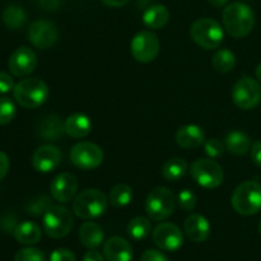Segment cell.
I'll list each match as a JSON object with an SVG mask.
<instances>
[{"instance_id": "46", "label": "cell", "mask_w": 261, "mask_h": 261, "mask_svg": "<svg viewBox=\"0 0 261 261\" xmlns=\"http://www.w3.org/2000/svg\"><path fill=\"white\" fill-rule=\"evenodd\" d=\"M259 232H260V234H261V221H260V223H259Z\"/></svg>"}, {"instance_id": "21", "label": "cell", "mask_w": 261, "mask_h": 261, "mask_svg": "<svg viewBox=\"0 0 261 261\" xmlns=\"http://www.w3.org/2000/svg\"><path fill=\"white\" fill-rule=\"evenodd\" d=\"M92 130V121L87 115L73 114L65 120V133L74 139L86 138Z\"/></svg>"}, {"instance_id": "32", "label": "cell", "mask_w": 261, "mask_h": 261, "mask_svg": "<svg viewBox=\"0 0 261 261\" xmlns=\"http://www.w3.org/2000/svg\"><path fill=\"white\" fill-rule=\"evenodd\" d=\"M15 109L14 102L8 97H0V125H7L14 119Z\"/></svg>"}, {"instance_id": "31", "label": "cell", "mask_w": 261, "mask_h": 261, "mask_svg": "<svg viewBox=\"0 0 261 261\" xmlns=\"http://www.w3.org/2000/svg\"><path fill=\"white\" fill-rule=\"evenodd\" d=\"M53 206L51 204V199L47 195H40L38 198H36L35 200L30 201L27 205V213H30L31 216L35 217H41L48 211V209Z\"/></svg>"}, {"instance_id": "4", "label": "cell", "mask_w": 261, "mask_h": 261, "mask_svg": "<svg viewBox=\"0 0 261 261\" xmlns=\"http://www.w3.org/2000/svg\"><path fill=\"white\" fill-rule=\"evenodd\" d=\"M109 200L102 191L97 189H87L75 196L73 201V212L82 219H94L103 216L107 211Z\"/></svg>"}, {"instance_id": "38", "label": "cell", "mask_w": 261, "mask_h": 261, "mask_svg": "<svg viewBox=\"0 0 261 261\" xmlns=\"http://www.w3.org/2000/svg\"><path fill=\"white\" fill-rule=\"evenodd\" d=\"M63 3L64 0H37L38 7L46 12H55V10L60 9Z\"/></svg>"}, {"instance_id": "27", "label": "cell", "mask_w": 261, "mask_h": 261, "mask_svg": "<svg viewBox=\"0 0 261 261\" xmlns=\"http://www.w3.org/2000/svg\"><path fill=\"white\" fill-rule=\"evenodd\" d=\"M188 172V163L182 158H170L162 166V175L166 180L178 181Z\"/></svg>"}, {"instance_id": "24", "label": "cell", "mask_w": 261, "mask_h": 261, "mask_svg": "<svg viewBox=\"0 0 261 261\" xmlns=\"http://www.w3.org/2000/svg\"><path fill=\"white\" fill-rule=\"evenodd\" d=\"M79 240L87 249H96L103 242V231L94 222H86L79 229Z\"/></svg>"}, {"instance_id": "12", "label": "cell", "mask_w": 261, "mask_h": 261, "mask_svg": "<svg viewBox=\"0 0 261 261\" xmlns=\"http://www.w3.org/2000/svg\"><path fill=\"white\" fill-rule=\"evenodd\" d=\"M27 36L30 42L35 47L40 48V50H46L56 43L59 38V31L51 20L38 19L31 23Z\"/></svg>"}, {"instance_id": "36", "label": "cell", "mask_w": 261, "mask_h": 261, "mask_svg": "<svg viewBox=\"0 0 261 261\" xmlns=\"http://www.w3.org/2000/svg\"><path fill=\"white\" fill-rule=\"evenodd\" d=\"M50 261H76V257L73 251L60 247V249H56L51 252Z\"/></svg>"}, {"instance_id": "30", "label": "cell", "mask_w": 261, "mask_h": 261, "mask_svg": "<svg viewBox=\"0 0 261 261\" xmlns=\"http://www.w3.org/2000/svg\"><path fill=\"white\" fill-rule=\"evenodd\" d=\"M150 232H152V223L145 217H135L127 224V233L137 241L147 239Z\"/></svg>"}, {"instance_id": "34", "label": "cell", "mask_w": 261, "mask_h": 261, "mask_svg": "<svg viewBox=\"0 0 261 261\" xmlns=\"http://www.w3.org/2000/svg\"><path fill=\"white\" fill-rule=\"evenodd\" d=\"M226 145L218 139H209L204 143V152L211 158H219L223 155Z\"/></svg>"}, {"instance_id": "26", "label": "cell", "mask_w": 261, "mask_h": 261, "mask_svg": "<svg viewBox=\"0 0 261 261\" xmlns=\"http://www.w3.org/2000/svg\"><path fill=\"white\" fill-rule=\"evenodd\" d=\"M3 22L10 30H20L27 22V13L19 5H8L3 10Z\"/></svg>"}, {"instance_id": "19", "label": "cell", "mask_w": 261, "mask_h": 261, "mask_svg": "<svg viewBox=\"0 0 261 261\" xmlns=\"http://www.w3.org/2000/svg\"><path fill=\"white\" fill-rule=\"evenodd\" d=\"M176 143L185 149H195L205 143V133L198 125H185L176 133Z\"/></svg>"}, {"instance_id": "17", "label": "cell", "mask_w": 261, "mask_h": 261, "mask_svg": "<svg viewBox=\"0 0 261 261\" xmlns=\"http://www.w3.org/2000/svg\"><path fill=\"white\" fill-rule=\"evenodd\" d=\"M184 229L189 239L196 244L206 241L211 236V223L201 214L194 213L189 216L184 224Z\"/></svg>"}, {"instance_id": "25", "label": "cell", "mask_w": 261, "mask_h": 261, "mask_svg": "<svg viewBox=\"0 0 261 261\" xmlns=\"http://www.w3.org/2000/svg\"><path fill=\"white\" fill-rule=\"evenodd\" d=\"M224 145L232 154L244 155L251 149V139L245 133L240 132V130H233L227 134Z\"/></svg>"}, {"instance_id": "15", "label": "cell", "mask_w": 261, "mask_h": 261, "mask_svg": "<svg viewBox=\"0 0 261 261\" xmlns=\"http://www.w3.org/2000/svg\"><path fill=\"white\" fill-rule=\"evenodd\" d=\"M78 191V180L74 175L68 172L60 173L53 180L50 185V193L54 200L60 204L73 200Z\"/></svg>"}, {"instance_id": "1", "label": "cell", "mask_w": 261, "mask_h": 261, "mask_svg": "<svg viewBox=\"0 0 261 261\" xmlns=\"http://www.w3.org/2000/svg\"><path fill=\"white\" fill-rule=\"evenodd\" d=\"M223 25L227 32L236 38H242L252 32L255 25V13L244 3H232L227 5L222 14Z\"/></svg>"}, {"instance_id": "45", "label": "cell", "mask_w": 261, "mask_h": 261, "mask_svg": "<svg viewBox=\"0 0 261 261\" xmlns=\"http://www.w3.org/2000/svg\"><path fill=\"white\" fill-rule=\"evenodd\" d=\"M255 75H256V78L259 79V82H261V63L256 66V70H255Z\"/></svg>"}, {"instance_id": "8", "label": "cell", "mask_w": 261, "mask_h": 261, "mask_svg": "<svg viewBox=\"0 0 261 261\" xmlns=\"http://www.w3.org/2000/svg\"><path fill=\"white\" fill-rule=\"evenodd\" d=\"M190 175L198 185L204 189H216L222 185L224 180L223 168L213 160L200 158L190 167Z\"/></svg>"}, {"instance_id": "40", "label": "cell", "mask_w": 261, "mask_h": 261, "mask_svg": "<svg viewBox=\"0 0 261 261\" xmlns=\"http://www.w3.org/2000/svg\"><path fill=\"white\" fill-rule=\"evenodd\" d=\"M9 167H10L9 157L7 155V153L0 150V180H3V178L7 176L8 171H9Z\"/></svg>"}, {"instance_id": "6", "label": "cell", "mask_w": 261, "mask_h": 261, "mask_svg": "<svg viewBox=\"0 0 261 261\" xmlns=\"http://www.w3.org/2000/svg\"><path fill=\"white\" fill-rule=\"evenodd\" d=\"M176 199L172 191L165 186L153 189L145 200V212L152 221H165L175 212Z\"/></svg>"}, {"instance_id": "42", "label": "cell", "mask_w": 261, "mask_h": 261, "mask_svg": "<svg viewBox=\"0 0 261 261\" xmlns=\"http://www.w3.org/2000/svg\"><path fill=\"white\" fill-rule=\"evenodd\" d=\"M83 261H105V257L102 256L101 252L96 251V250H89L88 252L84 254Z\"/></svg>"}, {"instance_id": "35", "label": "cell", "mask_w": 261, "mask_h": 261, "mask_svg": "<svg viewBox=\"0 0 261 261\" xmlns=\"http://www.w3.org/2000/svg\"><path fill=\"white\" fill-rule=\"evenodd\" d=\"M177 201L184 211L190 212V211H193L196 205V195L193 193V191L185 189V190L180 191Z\"/></svg>"}, {"instance_id": "39", "label": "cell", "mask_w": 261, "mask_h": 261, "mask_svg": "<svg viewBox=\"0 0 261 261\" xmlns=\"http://www.w3.org/2000/svg\"><path fill=\"white\" fill-rule=\"evenodd\" d=\"M140 261H170L165 254L158 250H147L140 257Z\"/></svg>"}, {"instance_id": "3", "label": "cell", "mask_w": 261, "mask_h": 261, "mask_svg": "<svg viewBox=\"0 0 261 261\" xmlns=\"http://www.w3.org/2000/svg\"><path fill=\"white\" fill-rule=\"evenodd\" d=\"M232 206L241 216H254L261 211V185L256 181H244L234 189Z\"/></svg>"}, {"instance_id": "41", "label": "cell", "mask_w": 261, "mask_h": 261, "mask_svg": "<svg viewBox=\"0 0 261 261\" xmlns=\"http://www.w3.org/2000/svg\"><path fill=\"white\" fill-rule=\"evenodd\" d=\"M251 158L255 165L261 167V140H257L251 145Z\"/></svg>"}, {"instance_id": "37", "label": "cell", "mask_w": 261, "mask_h": 261, "mask_svg": "<svg viewBox=\"0 0 261 261\" xmlns=\"http://www.w3.org/2000/svg\"><path fill=\"white\" fill-rule=\"evenodd\" d=\"M14 87L13 76L5 71H0V93H9L12 89H14Z\"/></svg>"}, {"instance_id": "44", "label": "cell", "mask_w": 261, "mask_h": 261, "mask_svg": "<svg viewBox=\"0 0 261 261\" xmlns=\"http://www.w3.org/2000/svg\"><path fill=\"white\" fill-rule=\"evenodd\" d=\"M208 2H209V4L213 5V7L222 8L227 4V2H228V0H208Z\"/></svg>"}, {"instance_id": "11", "label": "cell", "mask_w": 261, "mask_h": 261, "mask_svg": "<svg viewBox=\"0 0 261 261\" xmlns=\"http://www.w3.org/2000/svg\"><path fill=\"white\" fill-rule=\"evenodd\" d=\"M70 161L76 168L91 171L102 165V162H103V152L94 143L79 142L71 148Z\"/></svg>"}, {"instance_id": "10", "label": "cell", "mask_w": 261, "mask_h": 261, "mask_svg": "<svg viewBox=\"0 0 261 261\" xmlns=\"http://www.w3.org/2000/svg\"><path fill=\"white\" fill-rule=\"evenodd\" d=\"M133 58L142 64L152 63L160 53V40L152 31H140L130 43Z\"/></svg>"}, {"instance_id": "9", "label": "cell", "mask_w": 261, "mask_h": 261, "mask_svg": "<svg viewBox=\"0 0 261 261\" xmlns=\"http://www.w3.org/2000/svg\"><path fill=\"white\" fill-rule=\"evenodd\" d=\"M232 101L239 109L251 110L261 101V86L251 76H242L232 88Z\"/></svg>"}, {"instance_id": "23", "label": "cell", "mask_w": 261, "mask_h": 261, "mask_svg": "<svg viewBox=\"0 0 261 261\" xmlns=\"http://www.w3.org/2000/svg\"><path fill=\"white\" fill-rule=\"evenodd\" d=\"M168 19H170V12L167 7L162 4L152 5L143 13V23L145 27L152 28V30L163 28L167 24Z\"/></svg>"}, {"instance_id": "2", "label": "cell", "mask_w": 261, "mask_h": 261, "mask_svg": "<svg viewBox=\"0 0 261 261\" xmlns=\"http://www.w3.org/2000/svg\"><path fill=\"white\" fill-rule=\"evenodd\" d=\"M14 99L19 106L33 110L42 106L48 98V87L42 79L27 78L15 84L13 89Z\"/></svg>"}, {"instance_id": "7", "label": "cell", "mask_w": 261, "mask_h": 261, "mask_svg": "<svg viewBox=\"0 0 261 261\" xmlns=\"http://www.w3.org/2000/svg\"><path fill=\"white\" fill-rule=\"evenodd\" d=\"M43 229L51 239H63L70 233L74 219L69 209L63 205H53L43 214Z\"/></svg>"}, {"instance_id": "22", "label": "cell", "mask_w": 261, "mask_h": 261, "mask_svg": "<svg viewBox=\"0 0 261 261\" xmlns=\"http://www.w3.org/2000/svg\"><path fill=\"white\" fill-rule=\"evenodd\" d=\"M13 234H14V239L17 240L19 244L28 245V246H30V245H35L37 244V242H40L42 232H41L40 226H38L37 223L24 221L15 226Z\"/></svg>"}, {"instance_id": "20", "label": "cell", "mask_w": 261, "mask_h": 261, "mask_svg": "<svg viewBox=\"0 0 261 261\" xmlns=\"http://www.w3.org/2000/svg\"><path fill=\"white\" fill-rule=\"evenodd\" d=\"M38 134L45 140H59L65 133V122L58 115H48L40 122Z\"/></svg>"}, {"instance_id": "14", "label": "cell", "mask_w": 261, "mask_h": 261, "mask_svg": "<svg viewBox=\"0 0 261 261\" xmlns=\"http://www.w3.org/2000/svg\"><path fill=\"white\" fill-rule=\"evenodd\" d=\"M10 73L18 78L28 76L37 66V56L32 48L27 46H20L10 55L8 61Z\"/></svg>"}, {"instance_id": "29", "label": "cell", "mask_w": 261, "mask_h": 261, "mask_svg": "<svg viewBox=\"0 0 261 261\" xmlns=\"http://www.w3.org/2000/svg\"><path fill=\"white\" fill-rule=\"evenodd\" d=\"M213 68L219 73H229L236 66V56L228 48H221L212 59Z\"/></svg>"}, {"instance_id": "33", "label": "cell", "mask_w": 261, "mask_h": 261, "mask_svg": "<svg viewBox=\"0 0 261 261\" xmlns=\"http://www.w3.org/2000/svg\"><path fill=\"white\" fill-rule=\"evenodd\" d=\"M14 261H46V255L36 247H24L15 254Z\"/></svg>"}, {"instance_id": "13", "label": "cell", "mask_w": 261, "mask_h": 261, "mask_svg": "<svg viewBox=\"0 0 261 261\" xmlns=\"http://www.w3.org/2000/svg\"><path fill=\"white\" fill-rule=\"evenodd\" d=\"M153 242L163 251H177L184 245L182 231L176 224L163 222L158 224L152 233Z\"/></svg>"}, {"instance_id": "43", "label": "cell", "mask_w": 261, "mask_h": 261, "mask_svg": "<svg viewBox=\"0 0 261 261\" xmlns=\"http://www.w3.org/2000/svg\"><path fill=\"white\" fill-rule=\"evenodd\" d=\"M105 5L107 7H111V8H120V7H124L126 5L130 0H101Z\"/></svg>"}, {"instance_id": "18", "label": "cell", "mask_w": 261, "mask_h": 261, "mask_svg": "<svg viewBox=\"0 0 261 261\" xmlns=\"http://www.w3.org/2000/svg\"><path fill=\"white\" fill-rule=\"evenodd\" d=\"M103 256L107 261H132L133 247L122 237L114 236L105 242Z\"/></svg>"}, {"instance_id": "28", "label": "cell", "mask_w": 261, "mask_h": 261, "mask_svg": "<svg viewBox=\"0 0 261 261\" xmlns=\"http://www.w3.org/2000/svg\"><path fill=\"white\" fill-rule=\"evenodd\" d=\"M133 199V189L126 184H117L109 194V203L115 208L129 205Z\"/></svg>"}, {"instance_id": "5", "label": "cell", "mask_w": 261, "mask_h": 261, "mask_svg": "<svg viewBox=\"0 0 261 261\" xmlns=\"http://www.w3.org/2000/svg\"><path fill=\"white\" fill-rule=\"evenodd\" d=\"M190 37L200 47L214 50L223 42L224 31L217 20L212 18H201L191 24Z\"/></svg>"}, {"instance_id": "16", "label": "cell", "mask_w": 261, "mask_h": 261, "mask_svg": "<svg viewBox=\"0 0 261 261\" xmlns=\"http://www.w3.org/2000/svg\"><path fill=\"white\" fill-rule=\"evenodd\" d=\"M61 162V152L58 147L45 144L38 147L32 155V166L36 171L48 173L56 170Z\"/></svg>"}]
</instances>
